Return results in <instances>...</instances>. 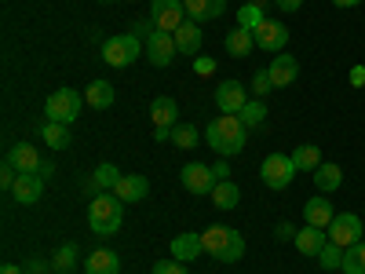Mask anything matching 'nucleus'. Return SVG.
I'll return each instance as SVG.
<instances>
[{
  "instance_id": "obj_1",
  "label": "nucleus",
  "mask_w": 365,
  "mask_h": 274,
  "mask_svg": "<svg viewBox=\"0 0 365 274\" xmlns=\"http://www.w3.org/2000/svg\"><path fill=\"white\" fill-rule=\"evenodd\" d=\"M205 143L216 150L220 158H234V154H241V150H245L249 128L241 125L237 113H223V117H216V121L205 128Z\"/></svg>"
},
{
  "instance_id": "obj_2",
  "label": "nucleus",
  "mask_w": 365,
  "mask_h": 274,
  "mask_svg": "<svg viewBox=\"0 0 365 274\" xmlns=\"http://www.w3.org/2000/svg\"><path fill=\"white\" fill-rule=\"evenodd\" d=\"M201 249H205V256L220 260V263H237L241 256H245V238H241L234 227L212 223V227L201 230Z\"/></svg>"
},
{
  "instance_id": "obj_3",
  "label": "nucleus",
  "mask_w": 365,
  "mask_h": 274,
  "mask_svg": "<svg viewBox=\"0 0 365 274\" xmlns=\"http://www.w3.org/2000/svg\"><path fill=\"white\" fill-rule=\"evenodd\" d=\"M120 220H125V201H120L113 191H103V194L91 198V205H88V227L96 230L99 238L117 234Z\"/></svg>"
},
{
  "instance_id": "obj_4",
  "label": "nucleus",
  "mask_w": 365,
  "mask_h": 274,
  "mask_svg": "<svg viewBox=\"0 0 365 274\" xmlns=\"http://www.w3.org/2000/svg\"><path fill=\"white\" fill-rule=\"evenodd\" d=\"M139 51H146V44H143L135 34H120V37H110V41L103 44V59H106L113 70L132 66L135 59H139Z\"/></svg>"
},
{
  "instance_id": "obj_5",
  "label": "nucleus",
  "mask_w": 365,
  "mask_h": 274,
  "mask_svg": "<svg viewBox=\"0 0 365 274\" xmlns=\"http://www.w3.org/2000/svg\"><path fill=\"white\" fill-rule=\"evenodd\" d=\"M44 113H48V121H55V125H73V121L81 117V96L73 88H58V91L48 96Z\"/></svg>"
},
{
  "instance_id": "obj_6",
  "label": "nucleus",
  "mask_w": 365,
  "mask_h": 274,
  "mask_svg": "<svg viewBox=\"0 0 365 274\" xmlns=\"http://www.w3.org/2000/svg\"><path fill=\"white\" fill-rule=\"evenodd\" d=\"M296 165H292V158H285V154H270L263 165H259V179L267 183L270 191H285L289 183L296 179Z\"/></svg>"
},
{
  "instance_id": "obj_7",
  "label": "nucleus",
  "mask_w": 365,
  "mask_h": 274,
  "mask_svg": "<svg viewBox=\"0 0 365 274\" xmlns=\"http://www.w3.org/2000/svg\"><path fill=\"white\" fill-rule=\"evenodd\" d=\"M361 220L354 216V212H340V216H332V223L325 227V234H329V241L332 245H340V249H351V245H358L361 241Z\"/></svg>"
},
{
  "instance_id": "obj_8",
  "label": "nucleus",
  "mask_w": 365,
  "mask_h": 274,
  "mask_svg": "<svg viewBox=\"0 0 365 274\" xmlns=\"http://www.w3.org/2000/svg\"><path fill=\"white\" fill-rule=\"evenodd\" d=\"M150 19H154L158 29H165V34H175V29L187 22V8H182V0H150Z\"/></svg>"
},
{
  "instance_id": "obj_9",
  "label": "nucleus",
  "mask_w": 365,
  "mask_h": 274,
  "mask_svg": "<svg viewBox=\"0 0 365 274\" xmlns=\"http://www.w3.org/2000/svg\"><path fill=\"white\" fill-rule=\"evenodd\" d=\"M44 161H48V158H41V150H37L34 143H15V146L8 150V158H4V165H11L19 176H26V172H37V176H41Z\"/></svg>"
},
{
  "instance_id": "obj_10",
  "label": "nucleus",
  "mask_w": 365,
  "mask_h": 274,
  "mask_svg": "<svg viewBox=\"0 0 365 274\" xmlns=\"http://www.w3.org/2000/svg\"><path fill=\"white\" fill-rule=\"evenodd\" d=\"M182 187H187L190 194H212V187H216V176H212V165H201V161H190L182 165Z\"/></svg>"
},
{
  "instance_id": "obj_11",
  "label": "nucleus",
  "mask_w": 365,
  "mask_h": 274,
  "mask_svg": "<svg viewBox=\"0 0 365 274\" xmlns=\"http://www.w3.org/2000/svg\"><path fill=\"white\" fill-rule=\"evenodd\" d=\"M285 44H289V26H285V22L267 19V22L256 29V48H259V51H274V55H282V51H285Z\"/></svg>"
},
{
  "instance_id": "obj_12",
  "label": "nucleus",
  "mask_w": 365,
  "mask_h": 274,
  "mask_svg": "<svg viewBox=\"0 0 365 274\" xmlns=\"http://www.w3.org/2000/svg\"><path fill=\"white\" fill-rule=\"evenodd\" d=\"M175 55H179L175 37L165 34V29H158V34L146 41V59H150L154 66H172V63H175Z\"/></svg>"
},
{
  "instance_id": "obj_13",
  "label": "nucleus",
  "mask_w": 365,
  "mask_h": 274,
  "mask_svg": "<svg viewBox=\"0 0 365 274\" xmlns=\"http://www.w3.org/2000/svg\"><path fill=\"white\" fill-rule=\"evenodd\" d=\"M44 176H37V172H26V176H19L15 179V187H11V198L19 201V205H37L41 198H44Z\"/></svg>"
},
{
  "instance_id": "obj_14",
  "label": "nucleus",
  "mask_w": 365,
  "mask_h": 274,
  "mask_svg": "<svg viewBox=\"0 0 365 274\" xmlns=\"http://www.w3.org/2000/svg\"><path fill=\"white\" fill-rule=\"evenodd\" d=\"M249 103V96H245V84L241 81H220V88H216V106L223 110V113H241V106Z\"/></svg>"
},
{
  "instance_id": "obj_15",
  "label": "nucleus",
  "mask_w": 365,
  "mask_h": 274,
  "mask_svg": "<svg viewBox=\"0 0 365 274\" xmlns=\"http://www.w3.org/2000/svg\"><path fill=\"white\" fill-rule=\"evenodd\" d=\"M267 73H270L274 88H289V84L299 77V63H296L289 51H282V55H274V63L267 66Z\"/></svg>"
},
{
  "instance_id": "obj_16",
  "label": "nucleus",
  "mask_w": 365,
  "mask_h": 274,
  "mask_svg": "<svg viewBox=\"0 0 365 274\" xmlns=\"http://www.w3.org/2000/svg\"><path fill=\"white\" fill-rule=\"evenodd\" d=\"M172 37H175V48H179V55H194V59H197V51H201V41H205V37H201V26H197L194 19H187V22H182V26L175 29V34H172Z\"/></svg>"
},
{
  "instance_id": "obj_17",
  "label": "nucleus",
  "mask_w": 365,
  "mask_h": 274,
  "mask_svg": "<svg viewBox=\"0 0 365 274\" xmlns=\"http://www.w3.org/2000/svg\"><path fill=\"white\" fill-rule=\"evenodd\" d=\"M113 194H117L120 201H143V198L150 194V179H146V176H139V172L120 176V183L113 187Z\"/></svg>"
},
{
  "instance_id": "obj_18",
  "label": "nucleus",
  "mask_w": 365,
  "mask_h": 274,
  "mask_svg": "<svg viewBox=\"0 0 365 274\" xmlns=\"http://www.w3.org/2000/svg\"><path fill=\"white\" fill-rule=\"evenodd\" d=\"M150 121H154V128H175L179 121V106L172 96H158L154 103H150Z\"/></svg>"
},
{
  "instance_id": "obj_19",
  "label": "nucleus",
  "mask_w": 365,
  "mask_h": 274,
  "mask_svg": "<svg viewBox=\"0 0 365 274\" xmlns=\"http://www.w3.org/2000/svg\"><path fill=\"white\" fill-rule=\"evenodd\" d=\"M84 274H120V256L110 249H96L84 256Z\"/></svg>"
},
{
  "instance_id": "obj_20",
  "label": "nucleus",
  "mask_w": 365,
  "mask_h": 274,
  "mask_svg": "<svg viewBox=\"0 0 365 274\" xmlns=\"http://www.w3.org/2000/svg\"><path fill=\"white\" fill-rule=\"evenodd\" d=\"M332 216H336V212H332V201L329 198H311L307 205H303V220H307V227H329L332 223Z\"/></svg>"
},
{
  "instance_id": "obj_21",
  "label": "nucleus",
  "mask_w": 365,
  "mask_h": 274,
  "mask_svg": "<svg viewBox=\"0 0 365 274\" xmlns=\"http://www.w3.org/2000/svg\"><path fill=\"white\" fill-rule=\"evenodd\" d=\"M325 245H329V234H325L322 227H303V230L296 234V249H299V256H318Z\"/></svg>"
},
{
  "instance_id": "obj_22",
  "label": "nucleus",
  "mask_w": 365,
  "mask_h": 274,
  "mask_svg": "<svg viewBox=\"0 0 365 274\" xmlns=\"http://www.w3.org/2000/svg\"><path fill=\"white\" fill-rule=\"evenodd\" d=\"M182 8H187V19L205 22V19H220L227 11V0H182Z\"/></svg>"
},
{
  "instance_id": "obj_23",
  "label": "nucleus",
  "mask_w": 365,
  "mask_h": 274,
  "mask_svg": "<svg viewBox=\"0 0 365 274\" xmlns=\"http://www.w3.org/2000/svg\"><path fill=\"white\" fill-rule=\"evenodd\" d=\"M113 99H117V91H113L110 81H91L88 91H84V103H88L91 110H110Z\"/></svg>"
},
{
  "instance_id": "obj_24",
  "label": "nucleus",
  "mask_w": 365,
  "mask_h": 274,
  "mask_svg": "<svg viewBox=\"0 0 365 274\" xmlns=\"http://www.w3.org/2000/svg\"><path fill=\"white\" fill-rule=\"evenodd\" d=\"M172 256L182 260V263H190V260L205 256V249H201V234H175V238H172Z\"/></svg>"
},
{
  "instance_id": "obj_25",
  "label": "nucleus",
  "mask_w": 365,
  "mask_h": 274,
  "mask_svg": "<svg viewBox=\"0 0 365 274\" xmlns=\"http://www.w3.org/2000/svg\"><path fill=\"white\" fill-rule=\"evenodd\" d=\"M340 183H344V168H340V165H329V161H322V165L314 168V187H318L322 194L340 191Z\"/></svg>"
},
{
  "instance_id": "obj_26",
  "label": "nucleus",
  "mask_w": 365,
  "mask_h": 274,
  "mask_svg": "<svg viewBox=\"0 0 365 274\" xmlns=\"http://www.w3.org/2000/svg\"><path fill=\"white\" fill-rule=\"evenodd\" d=\"M289 158H292V165H296L299 172H311V176H314V168L322 165V150H318L314 143H299Z\"/></svg>"
},
{
  "instance_id": "obj_27",
  "label": "nucleus",
  "mask_w": 365,
  "mask_h": 274,
  "mask_svg": "<svg viewBox=\"0 0 365 274\" xmlns=\"http://www.w3.org/2000/svg\"><path fill=\"white\" fill-rule=\"evenodd\" d=\"M252 48H256V34H249V29L234 26L230 34H227V51H230L234 59H245Z\"/></svg>"
},
{
  "instance_id": "obj_28",
  "label": "nucleus",
  "mask_w": 365,
  "mask_h": 274,
  "mask_svg": "<svg viewBox=\"0 0 365 274\" xmlns=\"http://www.w3.org/2000/svg\"><path fill=\"white\" fill-rule=\"evenodd\" d=\"M263 22H267V15H263V4H256V0H249V4H241V8H237V26H241V29L256 34Z\"/></svg>"
},
{
  "instance_id": "obj_29",
  "label": "nucleus",
  "mask_w": 365,
  "mask_h": 274,
  "mask_svg": "<svg viewBox=\"0 0 365 274\" xmlns=\"http://www.w3.org/2000/svg\"><path fill=\"white\" fill-rule=\"evenodd\" d=\"M237 201H241V191L234 187L230 179H223V183L212 187V205H216V208H237Z\"/></svg>"
},
{
  "instance_id": "obj_30",
  "label": "nucleus",
  "mask_w": 365,
  "mask_h": 274,
  "mask_svg": "<svg viewBox=\"0 0 365 274\" xmlns=\"http://www.w3.org/2000/svg\"><path fill=\"white\" fill-rule=\"evenodd\" d=\"M41 139L51 146V150H66L70 146V125H55V121H48V125L41 128Z\"/></svg>"
},
{
  "instance_id": "obj_31",
  "label": "nucleus",
  "mask_w": 365,
  "mask_h": 274,
  "mask_svg": "<svg viewBox=\"0 0 365 274\" xmlns=\"http://www.w3.org/2000/svg\"><path fill=\"white\" fill-rule=\"evenodd\" d=\"M241 125H245V128H259L263 125V121H267V106H263V99H249L245 106H241Z\"/></svg>"
},
{
  "instance_id": "obj_32",
  "label": "nucleus",
  "mask_w": 365,
  "mask_h": 274,
  "mask_svg": "<svg viewBox=\"0 0 365 274\" xmlns=\"http://www.w3.org/2000/svg\"><path fill=\"white\" fill-rule=\"evenodd\" d=\"M120 176H125V172H120L117 165H110V161H106V165H99L96 172H91V183H96L99 191H113L117 183H120Z\"/></svg>"
},
{
  "instance_id": "obj_33",
  "label": "nucleus",
  "mask_w": 365,
  "mask_h": 274,
  "mask_svg": "<svg viewBox=\"0 0 365 274\" xmlns=\"http://www.w3.org/2000/svg\"><path fill=\"white\" fill-rule=\"evenodd\" d=\"M344 274H365V241H358V245H351L344 253Z\"/></svg>"
},
{
  "instance_id": "obj_34",
  "label": "nucleus",
  "mask_w": 365,
  "mask_h": 274,
  "mask_svg": "<svg viewBox=\"0 0 365 274\" xmlns=\"http://www.w3.org/2000/svg\"><path fill=\"white\" fill-rule=\"evenodd\" d=\"M77 260H81L77 245H58L51 253V270H70V267H77Z\"/></svg>"
},
{
  "instance_id": "obj_35",
  "label": "nucleus",
  "mask_w": 365,
  "mask_h": 274,
  "mask_svg": "<svg viewBox=\"0 0 365 274\" xmlns=\"http://www.w3.org/2000/svg\"><path fill=\"white\" fill-rule=\"evenodd\" d=\"M344 253H347V249H340V245H332V241H329V245L318 253V263H322L325 270H340V267H344Z\"/></svg>"
},
{
  "instance_id": "obj_36",
  "label": "nucleus",
  "mask_w": 365,
  "mask_h": 274,
  "mask_svg": "<svg viewBox=\"0 0 365 274\" xmlns=\"http://www.w3.org/2000/svg\"><path fill=\"white\" fill-rule=\"evenodd\" d=\"M172 143H175L179 150H194V146H197V128H190V125H175V128H172Z\"/></svg>"
},
{
  "instance_id": "obj_37",
  "label": "nucleus",
  "mask_w": 365,
  "mask_h": 274,
  "mask_svg": "<svg viewBox=\"0 0 365 274\" xmlns=\"http://www.w3.org/2000/svg\"><path fill=\"white\" fill-rule=\"evenodd\" d=\"M150 274H190V270H187V263H182V260L172 256V260H158Z\"/></svg>"
},
{
  "instance_id": "obj_38",
  "label": "nucleus",
  "mask_w": 365,
  "mask_h": 274,
  "mask_svg": "<svg viewBox=\"0 0 365 274\" xmlns=\"http://www.w3.org/2000/svg\"><path fill=\"white\" fill-rule=\"evenodd\" d=\"M132 34H135V37H139V41L146 44L150 37L158 34V22H154V19H139V22H132Z\"/></svg>"
},
{
  "instance_id": "obj_39",
  "label": "nucleus",
  "mask_w": 365,
  "mask_h": 274,
  "mask_svg": "<svg viewBox=\"0 0 365 274\" xmlns=\"http://www.w3.org/2000/svg\"><path fill=\"white\" fill-rule=\"evenodd\" d=\"M270 88H274L270 73H267V70H256V73H252V91H256V99H263V96H267Z\"/></svg>"
},
{
  "instance_id": "obj_40",
  "label": "nucleus",
  "mask_w": 365,
  "mask_h": 274,
  "mask_svg": "<svg viewBox=\"0 0 365 274\" xmlns=\"http://www.w3.org/2000/svg\"><path fill=\"white\" fill-rule=\"evenodd\" d=\"M194 73H201V77H212V73H216V59L197 55V59H194Z\"/></svg>"
},
{
  "instance_id": "obj_41",
  "label": "nucleus",
  "mask_w": 365,
  "mask_h": 274,
  "mask_svg": "<svg viewBox=\"0 0 365 274\" xmlns=\"http://www.w3.org/2000/svg\"><path fill=\"white\" fill-rule=\"evenodd\" d=\"M296 234H299V230H296V227H292L289 220L274 227V238H278V241H296Z\"/></svg>"
},
{
  "instance_id": "obj_42",
  "label": "nucleus",
  "mask_w": 365,
  "mask_h": 274,
  "mask_svg": "<svg viewBox=\"0 0 365 274\" xmlns=\"http://www.w3.org/2000/svg\"><path fill=\"white\" fill-rule=\"evenodd\" d=\"M15 179H19V172H15L11 165L0 168V187H4V191H11V187H15Z\"/></svg>"
},
{
  "instance_id": "obj_43",
  "label": "nucleus",
  "mask_w": 365,
  "mask_h": 274,
  "mask_svg": "<svg viewBox=\"0 0 365 274\" xmlns=\"http://www.w3.org/2000/svg\"><path fill=\"white\" fill-rule=\"evenodd\" d=\"M26 274H51V270H48V263H44L41 256H34V260L26 263Z\"/></svg>"
},
{
  "instance_id": "obj_44",
  "label": "nucleus",
  "mask_w": 365,
  "mask_h": 274,
  "mask_svg": "<svg viewBox=\"0 0 365 274\" xmlns=\"http://www.w3.org/2000/svg\"><path fill=\"white\" fill-rule=\"evenodd\" d=\"M212 176H216L220 183H223V179H230V165H227V158H220L216 165H212Z\"/></svg>"
},
{
  "instance_id": "obj_45",
  "label": "nucleus",
  "mask_w": 365,
  "mask_h": 274,
  "mask_svg": "<svg viewBox=\"0 0 365 274\" xmlns=\"http://www.w3.org/2000/svg\"><path fill=\"white\" fill-rule=\"evenodd\" d=\"M351 88H365V66H354L351 70Z\"/></svg>"
},
{
  "instance_id": "obj_46",
  "label": "nucleus",
  "mask_w": 365,
  "mask_h": 274,
  "mask_svg": "<svg viewBox=\"0 0 365 274\" xmlns=\"http://www.w3.org/2000/svg\"><path fill=\"white\" fill-rule=\"evenodd\" d=\"M274 4H278L282 11H299V8H303V0H274Z\"/></svg>"
},
{
  "instance_id": "obj_47",
  "label": "nucleus",
  "mask_w": 365,
  "mask_h": 274,
  "mask_svg": "<svg viewBox=\"0 0 365 274\" xmlns=\"http://www.w3.org/2000/svg\"><path fill=\"white\" fill-rule=\"evenodd\" d=\"M0 274H26V267H19V263H4V267H0Z\"/></svg>"
},
{
  "instance_id": "obj_48",
  "label": "nucleus",
  "mask_w": 365,
  "mask_h": 274,
  "mask_svg": "<svg viewBox=\"0 0 365 274\" xmlns=\"http://www.w3.org/2000/svg\"><path fill=\"white\" fill-rule=\"evenodd\" d=\"M154 136H158L161 143H168V139H172V128H154Z\"/></svg>"
},
{
  "instance_id": "obj_49",
  "label": "nucleus",
  "mask_w": 365,
  "mask_h": 274,
  "mask_svg": "<svg viewBox=\"0 0 365 274\" xmlns=\"http://www.w3.org/2000/svg\"><path fill=\"white\" fill-rule=\"evenodd\" d=\"M332 4H336V8H354L358 0H332Z\"/></svg>"
},
{
  "instance_id": "obj_50",
  "label": "nucleus",
  "mask_w": 365,
  "mask_h": 274,
  "mask_svg": "<svg viewBox=\"0 0 365 274\" xmlns=\"http://www.w3.org/2000/svg\"><path fill=\"white\" fill-rule=\"evenodd\" d=\"M99 4H117V0H99Z\"/></svg>"
},
{
  "instance_id": "obj_51",
  "label": "nucleus",
  "mask_w": 365,
  "mask_h": 274,
  "mask_svg": "<svg viewBox=\"0 0 365 274\" xmlns=\"http://www.w3.org/2000/svg\"><path fill=\"white\" fill-rule=\"evenodd\" d=\"M51 274H70V270H51Z\"/></svg>"
},
{
  "instance_id": "obj_52",
  "label": "nucleus",
  "mask_w": 365,
  "mask_h": 274,
  "mask_svg": "<svg viewBox=\"0 0 365 274\" xmlns=\"http://www.w3.org/2000/svg\"><path fill=\"white\" fill-rule=\"evenodd\" d=\"M340 274H344V270H340Z\"/></svg>"
}]
</instances>
